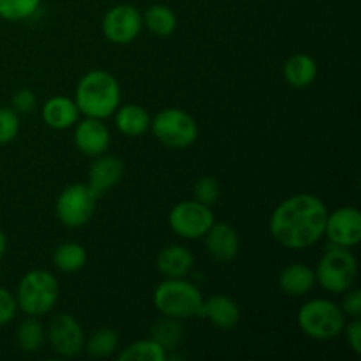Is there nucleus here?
<instances>
[{
  "mask_svg": "<svg viewBox=\"0 0 361 361\" xmlns=\"http://www.w3.org/2000/svg\"><path fill=\"white\" fill-rule=\"evenodd\" d=\"M328 208L314 194H295L282 201L270 217V235L284 249L303 250L324 236Z\"/></svg>",
  "mask_w": 361,
  "mask_h": 361,
  "instance_id": "obj_1",
  "label": "nucleus"
},
{
  "mask_svg": "<svg viewBox=\"0 0 361 361\" xmlns=\"http://www.w3.org/2000/svg\"><path fill=\"white\" fill-rule=\"evenodd\" d=\"M74 102L85 116L106 120L118 109L122 102L118 80L108 71H88L78 81Z\"/></svg>",
  "mask_w": 361,
  "mask_h": 361,
  "instance_id": "obj_2",
  "label": "nucleus"
},
{
  "mask_svg": "<svg viewBox=\"0 0 361 361\" xmlns=\"http://www.w3.org/2000/svg\"><path fill=\"white\" fill-rule=\"evenodd\" d=\"M203 295L192 282L185 279H166L155 288L154 305L161 316L171 319L200 317L203 307Z\"/></svg>",
  "mask_w": 361,
  "mask_h": 361,
  "instance_id": "obj_3",
  "label": "nucleus"
},
{
  "mask_svg": "<svg viewBox=\"0 0 361 361\" xmlns=\"http://www.w3.org/2000/svg\"><path fill=\"white\" fill-rule=\"evenodd\" d=\"M296 321L305 337L324 342L337 338L344 331L345 314L331 300L314 298L300 307Z\"/></svg>",
  "mask_w": 361,
  "mask_h": 361,
  "instance_id": "obj_4",
  "label": "nucleus"
},
{
  "mask_svg": "<svg viewBox=\"0 0 361 361\" xmlns=\"http://www.w3.org/2000/svg\"><path fill=\"white\" fill-rule=\"evenodd\" d=\"M59 281L48 270H32L21 277L16 288L18 310L27 316L41 317L51 312L59 302Z\"/></svg>",
  "mask_w": 361,
  "mask_h": 361,
  "instance_id": "obj_5",
  "label": "nucleus"
},
{
  "mask_svg": "<svg viewBox=\"0 0 361 361\" xmlns=\"http://www.w3.org/2000/svg\"><path fill=\"white\" fill-rule=\"evenodd\" d=\"M358 259L355 254L345 247H331L317 261L314 270L316 284H319L324 291L342 295L355 286L358 277Z\"/></svg>",
  "mask_w": 361,
  "mask_h": 361,
  "instance_id": "obj_6",
  "label": "nucleus"
},
{
  "mask_svg": "<svg viewBox=\"0 0 361 361\" xmlns=\"http://www.w3.org/2000/svg\"><path fill=\"white\" fill-rule=\"evenodd\" d=\"M152 134L159 143L168 148H189L197 140V123L192 115L178 108H168L159 111L150 120Z\"/></svg>",
  "mask_w": 361,
  "mask_h": 361,
  "instance_id": "obj_7",
  "label": "nucleus"
},
{
  "mask_svg": "<svg viewBox=\"0 0 361 361\" xmlns=\"http://www.w3.org/2000/svg\"><path fill=\"white\" fill-rule=\"evenodd\" d=\"M97 200L99 196L88 183H71L56 197V219L71 229L83 228L94 217Z\"/></svg>",
  "mask_w": 361,
  "mask_h": 361,
  "instance_id": "obj_8",
  "label": "nucleus"
},
{
  "mask_svg": "<svg viewBox=\"0 0 361 361\" xmlns=\"http://www.w3.org/2000/svg\"><path fill=\"white\" fill-rule=\"evenodd\" d=\"M168 221L171 231L180 238L197 240L207 235L215 217L210 207L196 200H187L171 208Z\"/></svg>",
  "mask_w": 361,
  "mask_h": 361,
  "instance_id": "obj_9",
  "label": "nucleus"
},
{
  "mask_svg": "<svg viewBox=\"0 0 361 361\" xmlns=\"http://www.w3.org/2000/svg\"><path fill=\"white\" fill-rule=\"evenodd\" d=\"M101 27L109 42L129 44L136 41L143 28V14L130 4H118L104 14Z\"/></svg>",
  "mask_w": 361,
  "mask_h": 361,
  "instance_id": "obj_10",
  "label": "nucleus"
},
{
  "mask_svg": "<svg viewBox=\"0 0 361 361\" xmlns=\"http://www.w3.org/2000/svg\"><path fill=\"white\" fill-rule=\"evenodd\" d=\"M46 338L53 351L63 358H73L83 351L85 334L78 319L71 314H56L49 319L46 328Z\"/></svg>",
  "mask_w": 361,
  "mask_h": 361,
  "instance_id": "obj_11",
  "label": "nucleus"
},
{
  "mask_svg": "<svg viewBox=\"0 0 361 361\" xmlns=\"http://www.w3.org/2000/svg\"><path fill=\"white\" fill-rule=\"evenodd\" d=\"M324 236H328L335 247L351 249L361 240V214L355 207H341L335 212H328Z\"/></svg>",
  "mask_w": 361,
  "mask_h": 361,
  "instance_id": "obj_12",
  "label": "nucleus"
},
{
  "mask_svg": "<svg viewBox=\"0 0 361 361\" xmlns=\"http://www.w3.org/2000/svg\"><path fill=\"white\" fill-rule=\"evenodd\" d=\"M109 143H111V134H109L108 126L102 120L87 116L81 122H76L74 145L83 155L99 157L108 150Z\"/></svg>",
  "mask_w": 361,
  "mask_h": 361,
  "instance_id": "obj_13",
  "label": "nucleus"
},
{
  "mask_svg": "<svg viewBox=\"0 0 361 361\" xmlns=\"http://www.w3.org/2000/svg\"><path fill=\"white\" fill-rule=\"evenodd\" d=\"M204 238L208 256L217 263H229L240 252V236L228 222H214Z\"/></svg>",
  "mask_w": 361,
  "mask_h": 361,
  "instance_id": "obj_14",
  "label": "nucleus"
},
{
  "mask_svg": "<svg viewBox=\"0 0 361 361\" xmlns=\"http://www.w3.org/2000/svg\"><path fill=\"white\" fill-rule=\"evenodd\" d=\"M123 169V162L115 155H99L88 169V185L101 197L122 180Z\"/></svg>",
  "mask_w": 361,
  "mask_h": 361,
  "instance_id": "obj_15",
  "label": "nucleus"
},
{
  "mask_svg": "<svg viewBox=\"0 0 361 361\" xmlns=\"http://www.w3.org/2000/svg\"><path fill=\"white\" fill-rule=\"evenodd\" d=\"M200 317L208 319L219 330H231L240 323V307L229 296L215 295L204 300Z\"/></svg>",
  "mask_w": 361,
  "mask_h": 361,
  "instance_id": "obj_16",
  "label": "nucleus"
},
{
  "mask_svg": "<svg viewBox=\"0 0 361 361\" xmlns=\"http://www.w3.org/2000/svg\"><path fill=\"white\" fill-rule=\"evenodd\" d=\"M277 282L284 295L293 296V298H302V296L309 295L316 286V274L307 264H289V267L282 268Z\"/></svg>",
  "mask_w": 361,
  "mask_h": 361,
  "instance_id": "obj_17",
  "label": "nucleus"
},
{
  "mask_svg": "<svg viewBox=\"0 0 361 361\" xmlns=\"http://www.w3.org/2000/svg\"><path fill=\"white\" fill-rule=\"evenodd\" d=\"M78 118H80V109H78L74 99L55 95L42 106V120L46 126L55 130H63L76 126Z\"/></svg>",
  "mask_w": 361,
  "mask_h": 361,
  "instance_id": "obj_18",
  "label": "nucleus"
},
{
  "mask_svg": "<svg viewBox=\"0 0 361 361\" xmlns=\"http://www.w3.org/2000/svg\"><path fill=\"white\" fill-rule=\"evenodd\" d=\"M192 268V252L183 245L164 247L157 256V270L166 279H185Z\"/></svg>",
  "mask_w": 361,
  "mask_h": 361,
  "instance_id": "obj_19",
  "label": "nucleus"
},
{
  "mask_svg": "<svg viewBox=\"0 0 361 361\" xmlns=\"http://www.w3.org/2000/svg\"><path fill=\"white\" fill-rule=\"evenodd\" d=\"M282 74H284V80L288 81L291 87H310L317 78V63L310 55L296 53L291 59L286 60Z\"/></svg>",
  "mask_w": 361,
  "mask_h": 361,
  "instance_id": "obj_20",
  "label": "nucleus"
},
{
  "mask_svg": "<svg viewBox=\"0 0 361 361\" xmlns=\"http://www.w3.org/2000/svg\"><path fill=\"white\" fill-rule=\"evenodd\" d=\"M115 126L123 136L136 137L150 129V115L145 108L137 104L118 106L115 113Z\"/></svg>",
  "mask_w": 361,
  "mask_h": 361,
  "instance_id": "obj_21",
  "label": "nucleus"
},
{
  "mask_svg": "<svg viewBox=\"0 0 361 361\" xmlns=\"http://www.w3.org/2000/svg\"><path fill=\"white\" fill-rule=\"evenodd\" d=\"M87 250L76 242L60 243L53 250V264L62 274H74L87 264Z\"/></svg>",
  "mask_w": 361,
  "mask_h": 361,
  "instance_id": "obj_22",
  "label": "nucleus"
},
{
  "mask_svg": "<svg viewBox=\"0 0 361 361\" xmlns=\"http://www.w3.org/2000/svg\"><path fill=\"white\" fill-rule=\"evenodd\" d=\"M143 27L157 37H168L176 30V14L162 4H154L143 13Z\"/></svg>",
  "mask_w": 361,
  "mask_h": 361,
  "instance_id": "obj_23",
  "label": "nucleus"
},
{
  "mask_svg": "<svg viewBox=\"0 0 361 361\" xmlns=\"http://www.w3.org/2000/svg\"><path fill=\"white\" fill-rule=\"evenodd\" d=\"M120 348V337L113 328H99L97 331L85 338L83 351L92 358H108Z\"/></svg>",
  "mask_w": 361,
  "mask_h": 361,
  "instance_id": "obj_24",
  "label": "nucleus"
},
{
  "mask_svg": "<svg viewBox=\"0 0 361 361\" xmlns=\"http://www.w3.org/2000/svg\"><path fill=\"white\" fill-rule=\"evenodd\" d=\"M46 330L37 317L28 316L21 321L16 328V342L18 348L25 353H37L44 345Z\"/></svg>",
  "mask_w": 361,
  "mask_h": 361,
  "instance_id": "obj_25",
  "label": "nucleus"
},
{
  "mask_svg": "<svg viewBox=\"0 0 361 361\" xmlns=\"http://www.w3.org/2000/svg\"><path fill=\"white\" fill-rule=\"evenodd\" d=\"M120 361H166L168 351L154 338H143V341L133 342L127 345L118 355Z\"/></svg>",
  "mask_w": 361,
  "mask_h": 361,
  "instance_id": "obj_26",
  "label": "nucleus"
},
{
  "mask_svg": "<svg viewBox=\"0 0 361 361\" xmlns=\"http://www.w3.org/2000/svg\"><path fill=\"white\" fill-rule=\"evenodd\" d=\"M150 338H154L157 344H161L166 351H173L176 345L182 341L183 328L178 323V319H171V317L162 316V319L155 321L152 324Z\"/></svg>",
  "mask_w": 361,
  "mask_h": 361,
  "instance_id": "obj_27",
  "label": "nucleus"
},
{
  "mask_svg": "<svg viewBox=\"0 0 361 361\" xmlns=\"http://www.w3.org/2000/svg\"><path fill=\"white\" fill-rule=\"evenodd\" d=\"M41 0H0V18L6 21H23L37 13Z\"/></svg>",
  "mask_w": 361,
  "mask_h": 361,
  "instance_id": "obj_28",
  "label": "nucleus"
},
{
  "mask_svg": "<svg viewBox=\"0 0 361 361\" xmlns=\"http://www.w3.org/2000/svg\"><path fill=\"white\" fill-rule=\"evenodd\" d=\"M221 197V185L214 176H201L196 183H194V200L200 203L212 207Z\"/></svg>",
  "mask_w": 361,
  "mask_h": 361,
  "instance_id": "obj_29",
  "label": "nucleus"
},
{
  "mask_svg": "<svg viewBox=\"0 0 361 361\" xmlns=\"http://www.w3.org/2000/svg\"><path fill=\"white\" fill-rule=\"evenodd\" d=\"M20 133V116L13 108H0V145H7Z\"/></svg>",
  "mask_w": 361,
  "mask_h": 361,
  "instance_id": "obj_30",
  "label": "nucleus"
},
{
  "mask_svg": "<svg viewBox=\"0 0 361 361\" xmlns=\"http://www.w3.org/2000/svg\"><path fill=\"white\" fill-rule=\"evenodd\" d=\"M37 104V99H35L34 92L30 88H20V90L14 92L13 99H11V108L18 113V115H28L35 109Z\"/></svg>",
  "mask_w": 361,
  "mask_h": 361,
  "instance_id": "obj_31",
  "label": "nucleus"
},
{
  "mask_svg": "<svg viewBox=\"0 0 361 361\" xmlns=\"http://www.w3.org/2000/svg\"><path fill=\"white\" fill-rule=\"evenodd\" d=\"M18 303L16 296L9 289L0 286V326H6L16 317Z\"/></svg>",
  "mask_w": 361,
  "mask_h": 361,
  "instance_id": "obj_32",
  "label": "nucleus"
},
{
  "mask_svg": "<svg viewBox=\"0 0 361 361\" xmlns=\"http://www.w3.org/2000/svg\"><path fill=\"white\" fill-rule=\"evenodd\" d=\"M345 334V341H348L349 348L353 349L356 356L361 355V321L360 317H353L351 323L345 324L344 331Z\"/></svg>",
  "mask_w": 361,
  "mask_h": 361,
  "instance_id": "obj_33",
  "label": "nucleus"
},
{
  "mask_svg": "<svg viewBox=\"0 0 361 361\" xmlns=\"http://www.w3.org/2000/svg\"><path fill=\"white\" fill-rule=\"evenodd\" d=\"M348 295L342 300V312L349 317L361 316V289H349Z\"/></svg>",
  "mask_w": 361,
  "mask_h": 361,
  "instance_id": "obj_34",
  "label": "nucleus"
},
{
  "mask_svg": "<svg viewBox=\"0 0 361 361\" xmlns=\"http://www.w3.org/2000/svg\"><path fill=\"white\" fill-rule=\"evenodd\" d=\"M7 250V236L4 235V231L0 229V259L4 257V254H6Z\"/></svg>",
  "mask_w": 361,
  "mask_h": 361,
  "instance_id": "obj_35",
  "label": "nucleus"
}]
</instances>
